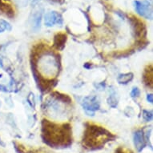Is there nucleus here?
<instances>
[{"label":"nucleus","mask_w":153,"mask_h":153,"mask_svg":"<svg viewBox=\"0 0 153 153\" xmlns=\"http://www.w3.org/2000/svg\"><path fill=\"white\" fill-rule=\"evenodd\" d=\"M2 67H3V65H2V63L0 62V68H2Z\"/></svg>","instance_id":"22"},{"label":"nucleus","mask_w":153,"mask_h":153,"mask_svg":"<svg viewBox=\"0 0 153 153\" xmlns=\"http://www.w3.org/2000/svg\"><path fill=\"white\" fill-rule=\"evenodd\" d=\"M0 91H7L6 87H4V86L3 85H0Z\"/></svg>","instance_id":"19"},{"label":"nucleus","mask_w":153,"mask_h":153,"mask_svg":"<svg viewBox=\"0 0 153 153\" xmlns=\"http://www.w3.org/2000/svg\"><path fill=\"white\" fill-rule=\"evenodd\" d=\"M116 153H125V152H124L123 150H121V149H119V150L117 151Z\"/></svg>","instance_id":"20"},{"label":"nucleus","mask_w":153,"mask_h":153,"mask_svg":"<svg viewBox=\"0 0 153 153\" xmlns=\"http://www.w3.org/2000/svg\"><path fill=\"white\" fill-rule=\"evenodd\" d=\"M59 63L57 57L53 54H45L39 60V71L42 75L48 77H55L58 75Z\"/></svg>","instance_id":"3"},{"label":"nucleus","mask_w":153,"mask_h":153,"mask_svg":"<svg viewBox=\"0 0 153 153\" xmlns=\"http://www.w3.org/2000/svg\"><path fill=\"white\" fill-rule=\"evenodd\" d=\"M3 31H4V29H3L1 26H0V33H3Z\"/></svg>","instance_id":"21"},{"label":"nucleus","mask_w":153,"mask_h":153,"mask_svg":"<svg viewBox=\"0 0 153 153\" xmlns=\"http://www.w3.org/2000/svg\"><path fill=\"white\" fill-rule=\"evenodd\" d=\"M140 95V91L139 89L138 88H133L131 91V96L132 97V98H137L139 97Z\"/></svg>","instance_id":"16"},{"label":"nucleus","mask_w":153,"mask_h":153,"mask_svg":"<svg viewBox=\"0 0 153 153\" xmlns=\"http://www.w3.org/2000/svg\"><path fill=\"white\" fill-rule=\"evenodd\" d=\"M0 26L4 29V30H7V31H10L11 29H12V27L10 25V23H8L7 21L4 20V19H0Z\"/></svg>","instance_id":"14"},{"label":"nucleus","mask_w":153,"mask_h":153,"mask_svg":"<svg viewBox=\"0 0 153 153\" xmlns=\"http://www.w3.org/2000/svg\"><path fill=\"white\" fill-rule=\"evenodd\" d=\"M134 8L136 10V13L140 16L143 17L147 19H152V7L149 1L148 0H143L139 1L136 0L133 2Z\"/></svg>","instance_id":"4"},{"label":"nucleus","mask_w":153,"mask_h":153,"mask_svg":"<svg viewBox=\"0 0 153 153\" xmlns=\"http://www.w3.org/2000/svg\"><path fill=\"white\" fill-rule=\"evenodd\" d=\"M152 111H143V120L147 122H150V121L152 120Z\"/></svg>","instance_id":"13"},{"label":"nucleus","mask_w":153,"mask_h":153,"mask_svg":"<svg viewBox=\"0 0 153 153\" xmlns=\"http://www.w3.org/2000/svg\"><path fill=\"white\" fill-rule=\"evenodd\" d=\"M133 140H134V144H135L136 150L140 152L143 150L146 144V139L144 137V134H143V131H136V132L134 133Z\"/></svg>","instance_id":"7"},{"label":"nucleus","mask_w":153,"mask_h":153,"mask_svg":"<svg viewBox=\"0 0 153 153\" xmlns=\"http://www.w3.org/2000/svg\"><path fill=\"white\" fill-rule=\"evenodd\" d=\"M129 21L131 24L133 32L135 33V36L138 37L142 35V33L145 32V27L143 23L140 20H139L137 18L132 16L131 18H129Z\"/></svg>","instance_id":"8"},{"label":"nucleus","mask_w":153,"mask_h":153,"mask_svg":"<svg viewBox=\"0 0 153 153\" xmlns=\"http://www.w3.org/2000/svg\"><path fill=\"white\" fill-rule=\"evenodd\" d=\"M53 96L55 97L57 100L61 101V102H63L64 103H71V98L67 95H63V94H60L59 92H54L53 93Z\"/></svg>","instance_id":"12"},{"label":"nucleus","mask_w":153,"mask_h":153,"mask_svg":"<svg viewBox=\"0 0 153 153\" xmlns=\"http://www.w3.org/2000/svg\"><path fill=\"white\" fill-rule=\"evenodd\" d=\"M63 19L61 14L57 11H50L44 15V24L48 27H51L55 24H59V26L63 25Z\"/></svg>","instance_id":"6"},{"label":"nucleus","mask_w":153,"mask_h":153,"mask_svg":"<svg viewBox=\"0 0 153 153\" xmlns=\"http://www.w3.org/2000/svg\"><path fill=\"white\" fill-rule=\"evenodd\" d=\"M116 14H117L118 15H120V17L123 19H124L126 18V15L123 12H121V11H117V12H116Z\"/></svg>","instance_id":"18"},{"label":"nucleus","mask_w":153,"mask_h":153,"mask_svg":"<svg viewBox=\"0 0 153 153\" xmlns=\"http://www.w3.org/2000/svg\"><path fill=\"white\" fill-rule=\"evenodd\" d=\"M83 109L85 110L88 116H95V111L100 108V102L96 96H89L83 99Z\"/></svg>","instance_id":"5"},{"label":"nucleus","mask_w":153,"mask_h":153,"mask_svg":"<svg viewBox=\"0 0 153 153\" xmlns=\"http://www.w3.org/2000/svg\"><path fill=\"white\" fill-rule=\"evenodd\" d=\"M67 41V35L65 34H57L54 39V46L59 50H63Z\"/></svg>","instance_id":"9"},{"label":"nucleus","mask_w":153,"mask_h":153,"mask_svg":"<svg viewBox=\"0 0 153 153\" xmlns=\"http://www.w3.org/2000/svg\"><path fill=\"white\" fill-rule=\"evenodd\" d=\"M133 79V74L132 73H125V74H120L117 78V81L120 84H127L130 81Z\"/></svg>","instance_id":"11"},{"label":"nucleus","mask_w":153,"mask_h":153,"mask_svg":"<svg viewBox=\"0 0 153 153\" xmlns=\"http://www.w3.org/2000/svg\"><path fill=\"white\" fill-rule=\"evenodd\" d=\"M147 100L150 103H153V95L152 94H148L147 95Z\"/></svg>","instance_id":"17"},{"label":"nucleus","mask_w":153,"mask_h":153,"mask_svg":"<svg viewBox=\"0 0 153 153\" xmlns=\"http://www.w3.org/2000/svg\"><path fill=\"white\" fill-rule=\"evenodd\" d=\"M41 19H42V12L36 11L32 17V26L34 30H38L39 29H40Z\"/></svg>","instance_id":"10"},{"label":"nucleus","mask_w":153,"mask_h":153,"mask_svg":"<svg viewBox=\"0 0 153 153\" xmlns=\"http://www.w3.org/2000/svg\"><path fill=\"white\" fill-rule=\"evenodd\" d=\"M114 136L104 128L98 126H90L87 128L83 142L88 148H97L109 141Z\"/></svg>","instance_id":"2"},{"label":"nucleus","mask_w":153,"mask_h":153,"mask_svg":"<svg viewBox=\"0 0 153 153\" xmlns=\"http://www.w3.org/2000/svg\"><path fill=\"white\" fill-rule=\"evenodd\" d=\"M43 136L48 143L60 145L70 141V127L66 125L60 128L54 125L48 120H43Z\"/></svg>","instance_id":"1"},{"label":"nucleus","mask_w":153,"mask_h":153,"mask_svg":"<svg viewBox=\"0 0 153 153\" xmlns=\"http://www.w3.org/2000/svg\"><path fill=\"white\" fill-rule=\"evenodd\" d=\"M108 104H109L111 108H116V106H117V103H118L115 95H111L110 97L108 98Z\"/></svg>","instance_id":"15"}]
</instances>
